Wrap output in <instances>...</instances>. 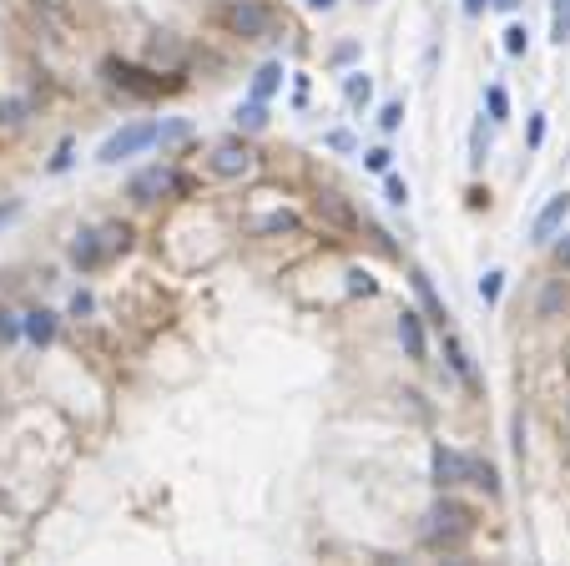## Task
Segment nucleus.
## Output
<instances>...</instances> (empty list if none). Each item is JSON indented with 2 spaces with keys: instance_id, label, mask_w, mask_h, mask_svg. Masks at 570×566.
I'll list each match as a JSON object with an SVG mask.
<instances>
[{
  "instance_id": "nucleus-30",
  "label": "nucleus",
  "mask_w": 570,
  "mask_h": 566,
  "mask_svg": "<svg viewBox=\"0 0 570 566\" xmlns=\"http://www.w3.org/2000/svg\"><path fill=\"white\" fill-rule=\"evenodd\" d=\"M399 122H404V107H399V101H389V107H384V117H379V126H384V132H394Z\"/></svg>"
},
{
  "instance_id": "nucleus-7",
  "label": "nucleus",
  "mask_w": 570,
  "mask_h": 566,
  "mask_svg": "<svg viewBox=\"0 0 570 566\" xmlns=\"http://www.w3.org/2000/svg\"><path fill=\"white\" fill-rule=\"evenodd\" d=\"M470 481V456L449 450V445H434V486L439 490H454Z\"/></svg>"
},
{
  "instance_id": "nucleus-11",
  "label": "nucleus",
  "mask_w": 570,
  "mask_h": 566,
  "mask_svg": "<svg viewBox=\"0 0 570 566\" xmlns=\"http://www.w3.org/2000/svg\"><path fill=\"white\" fill-rule=\"evenodd\" d=\"M20 334H26L36 349H46L51 339H56V314H51V309H36V314H26V319H20Z\"/></svg>"
},
{
  "instance_id": "nucleus-5",
  "label": "nucleus",
  "mask_w": 570,
  "mask_h": 566,
  "mask_svg": "<svg viewBox=\"0 0 570 566\" xmlns=\"http://www.w3.org/2000/svg\"><path fill=\"white\" fill-rule=\"evenodd\" d=\"M253 147L247 142H217L213 158H207V167H213V177H247L253 173Z\"/></svg>"
},
{
  "instance_id": "nucleus-1",
  "label": "nucleus",
  "mask_w": 570,
  "mask_h": 566,
  "mask_svg": "<svg viewBox=\"0 0 570 566\" xmlns=\"http://www.w3.org/2000/svg\"><path fill=\"white\" fill-rule=\"evenodd\" d=\"M101 77L116 86V92H126V96H162V92H172L177 81L172 77H157L152 66H132V61H101Z\"/></svg>"
},
{
  "instance_id": "nucleus-29",
  "label": "nucleus",
  "mask_w": 570,
  "mask_h": 566,
  "mask_svg": "<svg viewBox=\"0 0 570 566\" xmlns=\"http://www.w3.org/2000/svg\"><path fill=\"white\" fill-rule=\"evenodd\" d=\"M505 111H510L505 92H500V86H490V117H494V122H505Z\"/></svg>"
},
{
  "instance_id": "nucleus-10",
  "label": "nucleus",
  "mask_w": 570,
  "mask_h": 566,
  "mask_svg": "<svg viewBox=\"0 0 570 566\" xmlns=\"http://www.w3.org/2000/svg\"><path fill=\"white\" fill-rule=\"evenodd\" d=\"M399 344H404L409 360H424V354H430V344H424V319L409 314V309L399 314Z\"/></svg>"
},
{
  "instance_id": "nucleus-18",
  "label": "nucleus",
  "mask_w": 570,
  "mask_h": 566,
  "mask_svg": "<svg viewBox=\"0 0 570 566\" xmlns=\"http://www.w3.org/2000/svg\"><path fill=\"white\" fill-rule=\"evenodd\" d=\"M445 349H449V369L464 379V384H475V369H470V354H464V344L460 339H445Z\"/></svg>"
},
{
  "instance_id": "nucleus-14",
  "label": "nucleus",
  "mask_w": 570,
  "mask_h": 566,
  "mask_svg": "<svg viewBox=\"0 0 570 566\" xmlns=\"http://www.w3.org/2000/svg\"><path fill=\"white\" fill-rule=\"evenodd\" d=\"M470 486H479L485 496H500V471L490 460H470Z\"/></svg>"
},
{
  "instance_id": "nucleus-19",
  "label": "nucleus",
  "mask_w": 570,
  "mask_h": 566,
  "mask_svg": "<svg viewBox=\"0 0 570 566\" xmlns=\"http://www.w3.org/2000/svg\"><path fill=\"white\" fill-rule=\"evenodd\" d=\"M152 61H167L172 71H177V66H182V46H177L172 36H157V41H152Z\"/></svg>"
},
{
  "instance_id": "nucleus-28",
  "label": "nucleus",
  "mask_w": 570,
  "mask_h": 566,
  "mask_svg": "<svg viewBox=\"0 0 570 566\" xmlns=\"http://www.w3.org/2000/svg\"><path fill=\"white\" fill-rule=\"evenodd\" d=\"M500 279H505V273H485V279H479V299H485V303L500 299Z\"/></svg>"
},
{
  "instance_id": "nucleus-27",
  "label": "nucleus",
  "mask_w": 570,
  "mask_h": 566,
  "mask_svg": "<svg viewBox=\"0 0 570 566\" xmlns=\"http://www.w3.org/2000/svg\"><path fill=\"white\" fill-rule=\"evenodd\" d=\"M157 137L167 142V147H177V142H187V122H167V126H157Z\"/></svg>"
},
{
  "instance_id": "nucleus-32",
  "label": "nucleus",
  "mask_w": 570,
  "mask_h": 566,
  "mask_svg": "<svg viewBox=\"0 0 570 566\" xmlns=\"http://www.w3.org/2000/svg\"><path fill=\"white\" fill-rule=\"evenodd\" d=\"M555 263H560V268H570V233L560 238V243H555Z\"/></svg>"
},
{
  "instance_id": "nucleus-13",
  "label": "nucleus",
  "mask_w": 570,
  "mask_h": 566,
  "mask_svg": "<svg viewBox=\"0 0 570 566\" xmlns=\"http://www.w3.org/2000/svg\"><path fill=\"white\" fill-rule=\"evenodd\" d=\"M277 81H283V66L277 61L258 66V77H253V101H268V96L277 92Z\"/></svg>"
},
{
  "instance_id": "nucleus-17",
  "label": "nucleus",
  "mask_w": 570,
  "mask_h": 566,
  "mask_svg": "<svg viewBox=\"0 0 570 566\" xmlns=\"http://www.w3.org/2000/svg\"><path fill=\"white\" fill-rule=\"evenodd\" d=\"M343 96H349V107H369L373 81L364 77V71H354V77H343Z\"/></svg>"
},
{
  "instance_id": "nucleus-4",
  "label": "nucleus",
  "mask_w": 570,
  "mask_h": 566,
  "mask_svg": "<svg viewBox=\"0 0 570 566\" xmlns=\"http://www.w3.org/2000/svg\"><path fill=\"white\" fill-rule=\"evenodd\" d=\"M157 142V126L152 122H137V126H122L116 137L101 142V152H96V162H122L132 158V152H141V147H152Z\"/></svg>"
},
{
  "instance_id": "nucleus-34",
  "label": "nucleus",
  "mask_w": 570,
  "mask_h": 566,
  "mask_svg": "<svg viewBox=\"0 0 570 566\" xmlns=\"http://www.w3.org/2000/svg\"><path fill=\"white\" fill-rule=\"evenodd\" d=\"M479 5H485V0H464V11H470V16H475Z\"/></svg>"
},
{
  "instance_id": "nucleus-3",
  "label": "nucleus",
  "mask_w": 570,
  "mask_h": 566,
  "mask_svg": "<svg viewBox=\"0 0 570 566\" xmlns=\"http://www.w3.org/2000/svg\"><path fill=\"white\" fill-rule=\"evenodd\" d=\"M475 531V511L460 501H439L430 511V541L434 546H454V541H464V536Z\"/></svg>"
},
{
  "instance_id": "nucleus-16",
  "label": "nucleus",
  "mask_w": 570,
  "mask_h": 566,
  "mask_svg": "<svg viewBox=\"0 0 570 566\" xmlns=\"http://www.w3.org/2000/svg\"><path fill=\"white\" fill-rule=\"evenodd\" d=\"M409 283H414V294H419V303H424V309H430V319L434 324H445V303L434 299V288H430V279H424V273H409Z\"/></svg>"
},
{
  "instance_id": "nucleus-8",
  "label": "nucleus",
  "mask_w": 570,
  "mask_h": 566,
  "mask_svg": "<svg viewBox=\"0 0 570 566\" xmlns=\"http://www.w3.org/2000/svg\"><path fill=\"white\" fill-rule=\"evenodd\" d=\"M318 218L324 222H333V228H343V233H354V228H364V218L354 213V203L349 198H339V192H318Z\"/></svg>"
},
{
  "instance_id": "nucleus-31",
  "label": "nucleus",
  "mask_w": 570,
  "mask_h": 566,
  "mask_svg": "<svg viewBox=\"0 0 570 566\" xmlns=\"http://www.w3.org/2000/svg\"><path fill=\"white\" fill-rule=\"evenodd\" d=\"M349 288H354V294H373V279L369 273H349Z\"/></svg>"
},
{
  "instance_id": "nucleus-36",
  "label": "nucleus",
  "mask_w": 570,
  "mask_h": 566,
  "mask_svg": "<svg viewBox=\"0 0 570 566\" xmlns=\"http://www.w3.org/2000/svg\"><path fill=\"white\" fill-rule=\"evenodd\" d=\"M41 5H46V11H61V0H41Z\"/></svg>"
},
{
  "instance_id": "nucleus-35",
  "label": "nucleus",
  "mask_w": 570,
  "mask_h": 566,
  "mask_svg": "<svg viewBox=\"0 0 570 566\" xmlns=\"http://www.w3.org/2000/svg\"><path fill=\"white\" fill-rule=\"evenodd\" d=\"M494 5H500V11H515V5H520V0H494Z\"/></svg>"
},
{
  "instance_id": "nucleus-15",
  "label": "nucleus",
  "mask_w": 570,
  "mask_h": 566,
  "mask_svg": "<svg viewBox=\"0 0 570 566\" xmlns=\"http://www.w3.org/2000/svg\"><path fill=\"white\" fill-rule=\"evenodd\" d=\"M101 248H107V258L126 253L132 248V228H126V222H107V228H101Z\"/></svg>"
},
{
  "instance_id": "nucleus-25",
  "label": "nucleus",
  "mask_w": 570,
  "mask_h": 566,
  "mask_svg": "<svg viewBox=\"0 0 570 566\" xmlns=\"http://www.w3.org/2000/svg\"><path fill=\"white\" fill-rule=\"evenodd\" d=\"M384 192H389V203H394V207H404V203H409V182H404V177H389V182H384Z\"/></svg>"
},
{
  "instance_id": "nucleus-37",
  "label": "nucleus",
  "mask_w": 570,
  "mask_h": 566,
  "mask_svg": "<svg viewBox=\"0 0 570 566\" xmlns=\"http://www.w3.org/2000/svg\"><path fill=\"white\" fill-rule=\"evenodd\" d=\"M364 5H369V0H364Z\"/></svg>"
},
{
  "instance_id": "nucleus-21",
  "label": "nucleus",
  "mask_w": 570,
  "mask_h": 566,
  "mask_svg": "<svg viewBox=\"0 0 570 566\" xmlns=\"http://www.w3.org/2000/svg\"><path fill=\"white\" fill-rule=\"evenodd\" d=\"M262 122H268V107H262V101H247V107H237V126H247V132H258Z\"/></svg>"
},
{
  "instance_id": "nucleus-33",
  "label": "nucleus",
  "mask_w": 570,
  "mask_h": 566,
  "mask_svg": "<svg viewBox=\"0 0 570 566\" xmlns=\"http://www.w3.org/2000/svg\"><path fill=\"white\" fill-rule=\"evenodd\" d=\"M313 11H333V0H309Z\"/></svg>"
},
{
  "instance_id": "nucleus-24",
  "label": "nucleus",
  "mask_w": 570,
  "mask_h": 566,
  "mask_svg": "<svg viewBox=\"0 0 570 566\" xmlns=\"http://www.w3.org/2000/svg\"><path fill=\"white\" fill-rule=\"evenodd\" d=\"M389 158H394L389 147H373V152H364V167H369V173H389Z\"/></svg>"
},
{
  "instance_id": "nucleus-20",
  "label": "nucleus",
  "mask_w": 570,
  "mask_h": 566,
  "mask_svg": "<svg viewBox=\"0 0 570 566\" xmlns=\"http://www.w3.org/2000/svg\"><path fill=\"white\" fill-rule=\"evenodd\" d=\"M555 46H566L570 41V0H555V31H550Z\"/></svg>"
},
{
  "instance_id": "nucleus-6",
  "label": "nucleus",
  "mask_w": 570,
  "mask_h": 566,
  "mask_svg": "<svg viewBox=\"0 0 570 566\" xmlns=\"http://www.w3.org/2000/svg\"><path fill=\"white\" fill-rule=\"evenodd\" d=\"M162 192H187V182L172 173V167H147V173L132 177V198H137V203H157Z\"/></svg>"
},
{
  "instance_id": "nucleus-9",
  "label": "nucleus",
  "mask_w": 570,
  "mask_h": 566,
  "mask_svg": "<svg viewBox=\"0 0 570 566\" xmlns=\"http://www.w3.org/2000/svg\"><path fill=\"white\" fill-rule=\"evenodd\" d=\"M566 213H570V198H566V192H555L550 203H545V207L535 213V222H530V238H535V243H550L555 228L566 222Z\"/></svg>"
},
{
  "instance_id": "nucleus-23",
  "label": "nucleus",
  "mask_w": 570,
  "mask_h": 566,
  "mask_svg": "<svg viewBox=\"0 0 570 566\" xmlns=\"http://www.w3.org/2000/svg\"><path fill=\"white\" fill-rule=\"evenodd\" d=\"M525 46H530V31H525V26H510V31H505V51H510V56H520Z\"/></svg>"
},
{
  "instance_id": "nucleus-12",
  "label": "nucleus",
  "mask_w": 570,
  "mask_h": 566,
  "mask_svg": "<svg viewBox=\"0 0 570 566\" xmlns=\"http://www.w3.org/2000/svg\"><path fill=\"white\" fill-rule=\"evenodd\" d=\"M71 263H76V268H96V263H107L101 233H81L76 243H71Z\"/></svg>"
},
{
  "instance_id": "nucleus-2",
  "label": "nucleus",
  "mask_w": 570,
  "mask_h": 566,
  "mask_svg": "<svg viewBox=\"0 0 570 566\" xmlns=\"http://www.w3.org/2000/svg\"><path fill=\"white\" fill-rule=\"evenodd\" d=\"M217 20H222L232 36H243V41H262V36L273 31V11L258 5V0H232V5L217 11Z\"/></svg>"
},
{
  "instance_id": "nucleus-22",
  "label": "nucleus",
  "mask_w": 570,
  "mask_h": 566,
  "mask_svg": "<svg viewBox=\"0 0 570 566\" xmlns=\"http://www.w3.org/2000/svg\"><path fill=\"white\" fill-rule=\"evenodd\" d=\"M258 228H262V233H293L298 218H293V213H268V218H262Z\"/></svg>"
},
{
  "instance_id": "nucleus-26",
  "label": "nucleus",
  "mask_w": 570,
  "mask_h": 566,
  "mask_svg": "<svg viewBox=\"0 0 570 566\" xmlns=\"http://www.w3.org/2000/svg\"><path fill=\"white\" fill-rule=\"evenodd\" d=\"M16 334H20V319L11 314V309H0V344H11Z\"/></svg>"
}]
</instances>
